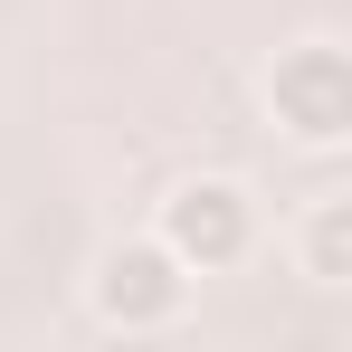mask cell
Returning <instances> with one entry per match:
<instances>
[{
	"mask_svg": "<svg viewBox=\"0 0 352 352\" xmlns=\"http://www.w3.org/2000/svg\"><path fill=\"white\" fill-rule=\"evenodd\" d=\"M305 267H314L324 286L352 276V200H324V210H314V229H305Z\"/></svg>",
	"mask_w": 352,
	"mask_h": 352,
	"instance_id": "obj_4",
	"label": "cell"
},
{
	"mask_svg": "<svg viewBox=\"0 0 352 352\" xmlns=\"http://www.w3.org/2000/svg\"><path fill=\"white\" fill-rule=\"evenodd\" d=\"M162 248H172L190 276H210V267H238V257L257 248L248 190H238V181H181L172 200H162Z\"/></svg>",
	"mask_w": 352,
	"mask_h": 352,
	"instance_id": "obj_2",
	"label": "cell"
},
{
	"mask_svg": "<svg viewBox=\"0 0 352 352\" xmlns=\"http://www.w3.org/2000/svg\"><path fill=\"white\" fill-rule=\"evenodd\" d=\"M181 286H190V267H181L162 238H124V248H105V267H96V314L124 324V333H153V324L181 314Z\"/></svg>",
	"mask_w": 352,
	"mask_h": 352,
	"instance_id": "obj_3",
	"label": "cell"
},
{
	"mask_svg": "<svg viewBox=\"0 0 352 352\" xmlns=\"http://www.w3.org/2000/svg\"><path fill=\"white\" fill-rule=\"evenodd\" d=\"M267 105H276V124H286L295 143H343L352 133V58L333 38L286 48L276 76H267Z\"/></svg>",
	"mask_w": 352,
	"mask_h": 352,
	"instance_id": "obj_1",
	"label": "cell"
}]
</instances>
